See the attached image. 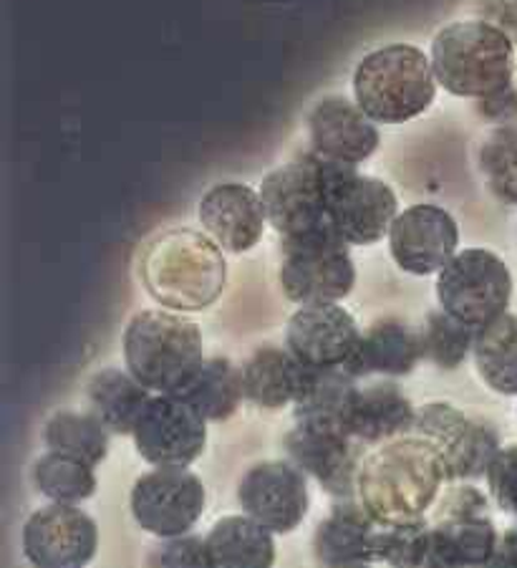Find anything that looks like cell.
<instances>
[{
	"label": "cell",
	"mask_w": 517,
	"mask_h": 568,
	"mask_svg": "<svg viewBox=\"0 0 517 568\" xmlns=\"http://www.w3.org/2000/svg\"><path fill=\"white\" fill-rule=\"evenodd\" d=\"M485 478L497 508L517 518V445L503 447L497 453Z\"/></svg>",
	"instance_id": "cell-35"
},
{
	"label": "cell",
	"mask_w": 517,
	"mask_h": 568,
	"mask_svg": "<svg viewBox=\"0 0 517 568\" xmlns=\"http://www.w3.org/2000/svg\"><path fill=\"white\" fill-rule=\"evenodd\" d=\"M479 377L495 392L517 397V316L505 314L475 336Z\"/></svg>",
	"instance_id": "cell-29"
},
{
	"label": "cell",
	"mask_w": 517,
	"mask_h": 568,
	"mask_svg": "<svg viewBox=\"0 0 517 568\" xmlns=\"http://www.w3.org/2000/svg\"><path fill=\"white\" fill-rule=\"evenodd\" d=\"M483 114L487 119H507L517 114V91L505 89L503 94H497L493 99H485L483 104Z\"/></svg>",
	"instance_id": "cell-38"
},
{
	"label": "cell",
	"mask_w": 517,
	"mask_h": 568,
	"mask_svg": "<svg viewBox=\"0 0 517 568\" xmlns=\"http://www.w3.org/2000/svg\"><path fill=\"white\" fill-rule=\"evenodd\" d=\"M212 568H273V530L247 516H227L217 520L205 538Z\"/></svg>",
	"instance_id": "cell-26"
},
{
	"label": "cell",
	"mask_w": 517,
	"mask_h": 568,
	"mask_svg": "<svg viewBox=\"0 0 517 568\" xmlns=\"http://www.w3.org/2000/svg\"><path fill=\"white\" fill-rule=\"evenodd\" d=\"M356 377L344 369H306V379L295 399V419H316L346 429L351 405L356 399Z\"/></svg>",
	"instance_id": "cell-28"
},
{
	"label": "cell",
	"mask_w": 517,
	"mask_h": 568,
	"mask_svg": "<svg viewBox=\"0 0 517 568\" xmlns=\"http://www.w3.org/2000/svg\"><path fill=\"white\" fill-rule=\"evenodd\" d=\"M447 483L445 465L429 439L396 437L358 465L356 493L362 508L382 526L422 520Z\"/></svg>",
	"instance_id": "cell-1"
},
{
	"label": "cell",
	"mask_w": 517,
	"mask_h": 568,
	"mask_svg": "<svg viewBox=\"0 0 517 568\" xmlns=\"http://www.w3.org/2000/svg\"><path fill=\"white\" fill-rule=\"evenodd\" d=\"M417 427V409L394 384H372L358 387L354 405H351L346 433L364 445L392 443L396 437Z\"/></svg>",
	"instance_id": "cell-22"
},
{
	"label": "cell",
	"mask_w": 517,
	"mask_h": 568,
	"mask_svg": "<svg viewBox=\"0 0 517 568\" xmlns=\"http://www.w3.org/2000/svg\"><path fill=\"white\" fill-rule=\"evenodd\" d=\"M45 447L51 453L71 455L97 467L109 450V429L97 415L59 412L45 425Z\"/></svg>",
	"instance_id": "cell-30"
},
{
	"label": "cell",
	"mask_w": 517,
	"mask_h": 568,
	"mask_svg": "<svg viewBox=\"0 0 517 568\" xmlns=\"http://www.w3.org/2000/svg\"><path fill=\"white\" fill-rule=\"evenodd\" d=\"M126 372L150 392L172 394L182 387L202 356L197 324L170 311H142L124 332Z\"/></svg>",
	"instance_id": "cell-5"
},
{
	"label": "cell",
	"mask_w": 517,
	"mask_h": 568,
	"mask_svg": "<svg viewBox=\"0 0 517 568\" xmlns=\"http://www.w3.org/2000/svg\"><path fill=\"white\" fill-rule=\"evenodd\" d=\"M489 190L507 205H517V126L489 134L479 154Z\"/></svg>",
	"instance_id": "cell-34"
},
{
	"label": "cell",
	"mask_w": 517,
	"mask_h": 568,
	"mask_svg": "<svg viewBox=\"0 0 517 568\" xmlns=\"http://www.w3.org/2000/svg\"><path fill=\"white\" fill-rule=\"evenodd\" d=\"M414 429L437 447L447 480L465 483L483 478L497 453L503 450L500 437L493 427L467 417L465 412L445 405V402H432V405L417 409V427Z\"/></svg>",
	"instance_id": "cell-11"
},
{
	"label": "cell",
	"mask_w": 517,
	"mask_h": 568,
	"mask_svg": "<svg viewBox=\"0 0 517 568\" xmlns=\"http://www.w3.org/2000/svg\"><path fill=\"white\" fill-rule=\"evenodd\" d=\"M513 41L485 21L449 23L434 36L432 69L449 94L462 99H493L510 89Z\"/></svg>",
	"instance_id": "cell-3"
},
{
	"label": "cell",
	"mask_w": 517,
	"mask_h": 568,
	"mask_svg": "<svg viewBox=\"0 0 517 568\" xmlns=\"http://www.w3.org/2000/svg\"><path fill=\"white\" fill-rule=\"evenodd\" d=\"M200 223L220 248L245 253L261 243L267 215L261 192L247 185L227 182L212 187L197 207Z\"/></svg>",
	"instance_id": "cell-19"
},
{
	"label": "cell",
	"mask_w": 517,
	"mask_h": 568,
	"mask_svg": "<svg viewBox=\"0 0 517 568\" xmlns=\"http://www.w3.org/2000/svg\"><path fill=\"white\" fill-rule=\"evenodd\" d=\"M344 168L318 152H306L263 180L261 200L267 223L283 241L331 231L328 197Z\"/></svg>",
	"instance_id": "cell-6"
},
{
	"label": "cell",
	"mask_w": 517,
	"mask_h": 568,
	"mask_svg": "<svg viewBox=\"0 0 517 568\" xmlns=\"http://www.w3.org/2000/svg\"><path fill=\"white\" fill-rule=\"evenodd\" d=\"M313 152L341 164L366 162L378 146V130L358 104L341 97L323 99L308 116Z\"/></svg>",
	"instance_id": "cell-20"
},
{
	"label": "cell",
	"mask_w": 517,
	"mask_h": 568,
	"mask_svg": "<svg viewBox=\"0 0 517 568\" xmlns=\"http://www.w3.org/2000/svg\"><path fill=\"white\" fill-rule=\"evenodd\" d=\"M172 397L195 409L205 423H225L235 415L245 397L243 372L220 356L205 359L182 382L178 392H172Z\"/></svg>",
	"instance_id": "cell-25"
},
{
	"label": "cell",
	"mask_w": 517,
	"mask_h": 568,
	"mask_svg": "<svg viewBox=\"0 0 517 568\" xmlns=\"http://www.w3.org/2000/svg\"><path fill=\"white\" fill-rule=\"evenodd\" d=\"M432 556V528L424 520L378 526L376 558L392 568H424Z\"/></svg>",
	"instance_id": "cell-33"
},
{
	"label": "cell",
	"mask_w": 517,
	"mask_h": 568,
	"mask_svg": "<svg viewBox=\"0 0 517 568\" xmlns=\"http://www.w3.org/2000/svg\"><path fill=\"white\" fill-rule=\"evenodd\" d=\"M376 520L362 508V503L346 500L321 520L313 538V551L321 568H368L376 564Z\"/></svg>",
	"instance_id": "cell-21"
},
{
	"label": "cell",
	"mask_w": 517,
	"mask_h": 568,
	"mask_svg": "<svg viewBox=\"0 0 517 568\" xmlns=\"http://www.w3.org/2000/svg\"><path fill=\"white\" fill-rule=\"evenodd\" d=\"M134 445L154 467H187L205 453L207 423L172 394H156L134 427Z\"/></svg>",
	"instance_id": "cell-13"
},
{
	"label": "cell",
	"mask_w": 517,
	"mask_h": 568,
	"mask_svg": "<svg viewBox=\"0 0 517 568\" xmlns=\"http://www.w3.org/2000/svg\"><path fill=\"white\" fill-rule=\"evenodd\" d=\"M89 402L109 433L134 435L136 423L150 407L152 394L129 372L104 369L89 382Z\"/></svg>",
	"instance_id": "cell-27"
},
{
	"label": "cell",
	"mask_w": 517,
	"mask_h": 568,
	"mask_svg": "<svg viewBox=\"0 0 517 568\" xmlns=\"http://www.w3.org/2000/svg\"><path fill=\"white\" fill-rule=\"evenodd\" d=\"M356 283L348 245L334 231L283 241L281 286L298 306L338 304Z\"/></svg>",
	"instance_id": "cell-8"
},
{
	"label": "cell",
	"mask_w": 517,
	"mask_h": 568,
	"mask_svg": "<svg viewBox=\"0 0 517 568\" xmlns=\"http://www.w3.org/2000/svg\"><path fill=\"white\" fill-rule=\"evenodd\" d=\"M422 352L432 364L442 369H457L467 359L469 352H475V328L462 324L447 311H434L422 326Z\"/></svg>",
	"instance_id": "cell-32"
},
{
	"label": "cell",
	"mask_w": 517,
	"mask_h": 568,
	"mask_svg": "<svg viewBox=\"0 0 517 568\" xmlns=\"http://www.w3.org/2000/svg\"><path fill=\"white\" fill-rule=\"evenodd\" d=\"M33 485L53 503L77 506L97 493V475L94 467L79 457L49 453L33 465Z\"/></svg>",
	"instance_id": "cell-31"
},
{
	"label": "cell",
	"mask_w": 517,
	"mask_h": 568,
	"mask_svg": "<svg viewBox=\"0 0 517 568\" xmlns=\"http://www.w3.org/2000/svg\"><path fill=\"white\" fill-rule=\"evenodd\" d=\"M237 500L247 518L273 534H291L308 513L306 473L281 460L255 465L240 480Z\"/></svg>",
	"instance_id": "cell-15"
},
{
	"label": "cell",
	"mask_w": 517,
	"mask_h": 568,
	"mask_svg": "<svg viewBox=\"0 0 517 568\" xmlns=\"http://www.w3.org/2000/svg\"><path fill=\"white\" fill-rule=\"evenodd\" d=\"M459 227L445 207L412 205L396 215L389 231L394 263L412 276L439 273L457 255Z\"/></svg>",
	"instance_id": "cell-17"
},
{
	"label": "cell",
	"mask_w": 517,
	"mask_h": 568,
	"mask_svg": "<svg viewBox=\"0 0 517 568\" xmlns=\"http://www.w3.org/2000/svg\"><path fill=\"white\" fill-rule=\"evenodd\" d=\"M424 568H442V566H424Z\"/></svg>",
	"instance_id": "cell-39"
},
{
	"label": "cell",
	"mask_w": 517,
	"mask_h": 568,
	"mask_svg": "<svg viewBox=\"0 0 517 568\" xmlns=\"http://www.w3.org/2000/svg\"><path fill=\"white\" fill-rule=\"evenodd\" d=\"M356 318L338 304L301 306L288 321V352L311 369H346L362 344Z\"/></svg>",
	"instance_id": "cell-16"
},
{
	"label": "cell",
	"mask_w": 517,
	"mask_h": 568,
	"mask_svg": "<svg viewBox=\"0 0 517 568\" xmlns=\"http://www.w3.org/2000/svg\"><path fill=\"white\" fill-rule=\"evenodd\" d=\"M500 534L487 516V498L473 485H462L442 500L432 526L427 566L479 568L493 558Z\"/></svg>",
	"instance_id": "cell-9"
},
{
	"label": "cell",
	"mask_w": 517,
	"mask_h": 568,
	"mask_svg": "<svg viewBox=\"0 0 517 568\" xmlns=\"http://www.w3.org/2000/svg\"><path fill=\"white\" fill-rule=\"evenodd\" d=\"M99 548V526L77 506L53 503L23 526V554L33 568H87Z\"/></svg>",
	"instance_id": "cell-14"
},
{
	"label": "cell",
	"mask_w": 517,
	"mask_h": 568,
	"mask_svg": "<svg viewBox=\"0 0 517 568\" xmlns=\"http://www.w3.org/2000/svg\"><path fill=\"white\" fill-rule=\"evenodd\" d=\"M306 364H301L288 349L278 346H263L243 366V389L245 399L263 409H283L295 405L303 379H306Z\"/></svg>",
	"instance_id": "cell-24"
},
{
	"label": "cell",
	"mask_w": 517,
	"mask_h": 568,
	"mask_svg": "<svg viewBox=\"0 0 517 568\" xmlns=\"http://www.w3.org/2000/svg\"><path fill=\"white\" fill-rule=\"evenodd\" d=\"M354 97L372 122L404 124L432 106L437 97V77L432 61L417 45H384L358 63Z\"/></svg>",
	"instance_id": "cell-4"
},
{
	"label": "cell",
	"mask_w": 517,
	"mask_h": 568,
	"mask_svg": "<svg viewBox=\"0 0 517 568\" xmlns=\"http://www.w3.org/2000/svg\"><path fill=\"white\" fill-rule=\"evenodd\" d=\"M479 568H517V526L505 530L493 558Z\"/></svg>",
	"instance_id": "cell-37"
},
{
	"label": "cell",
	"mask_w": 517,
	"mask_h": 568,
	"mask_svg": "<svg viewBox=\"0 0 517 568\" xmlns=\"http://www.w3.org/2000/svg\"><path fill=\"white\" fill-rule=\"evenodd\" d=\"M150 568H212L205 540L195 536L170 538V544L156 548Z\"/></svg>",
	"instance_id": "cell-36"
},
{
	"label": "cell",
	"mask_w": 517,
	"mask_h": 568,
	"mask_svg": "<svg viewBox=\"0 0 517 568\" xmlns=\"http://www.w3.org/2000/svg\"><path fill=\"white\" fill-rule=\"evenodd\" d=\"M295 467L313 475L331 496L348 498L356 493V447L344 427L316 419H295V427L285 437Z\"/></svg>",
	"instance_id": "cell-18"
},
{
	"label": "cell",
	"mask_w": 517,
	"mask_h": 568,
	"mask_svg": "<svg viewBox=\"0 0 517 568\" xmlns=\"http://www.w3.org/2000/svg\"><path fill=\"white\" fill-rule=\"evenodd\" d=\"M437 298L442 311L479 332L507 314L513 298L510 268L493 251H459L439 271Z\"/></svg>",
	"instance_id": "cell-7"
},
{
	"label": "cell",
	"mask_w": 517,
	"mask_h": 568,
	"mask_svg": "<svg viewBox=\"0 0 517 568\" xmlns=\"http://www.w3.org/2000/svg\"><path fill=\"white\" fill-rule=\"evenodd\" d=\"M399 200L382 180L364 178L346 164L331 187L328 223L346 245H374L389 235Z\"/></svg>",
	"instance_id": "cell-12"
},
{
	"label": "cell",
	"mask_w": 517,
	"mask_h": 568,
	"mask_svg": "<svg viewBox=\"0 0 517 568\" xmlns=\"http://www.w3.org/2000/svg\"><path fill=\"white\" fill-rule=\"evenodd\" d=\"M207 506L205 485L187 467H156L132 490V516L146 534L160 538L187 536Z\"/></svg>",
	"instance_id": "cell-10"
},
{
	"label": "cell",
	"mask_w": 517,
	"mask_h": 568,
	"mask_svg": "<svg viewBox=\"0 0 517 568\" xmlns=\"http://www.w3.org/2000/svg\"><path fill=\"white\" fill-rule=\"evenodd\" d=\"M422 336L402 321L384 318L364 332L362 344L348 362L344 372L351 377H368V374H384V377H406L422 359Z\"/></svg>",
	"instance_id": "cell-23"
},
{
	"label": "cell",
	"mask_w": 517,
	"mask_h": 568,
	"mask_svg": "<svg viewBox=\"0 0 517 568\" xmlns=\"http://www.w3.org/2000/svg\"><path fill=\"white\" fill-rule=\"evenodd\" d=\"M223 248L190 227L156 235L142 253V281L150 296L172 311H202L225 288Z\"/></svg>",
	"instance_id": "cell-2"
}]
</instances>
